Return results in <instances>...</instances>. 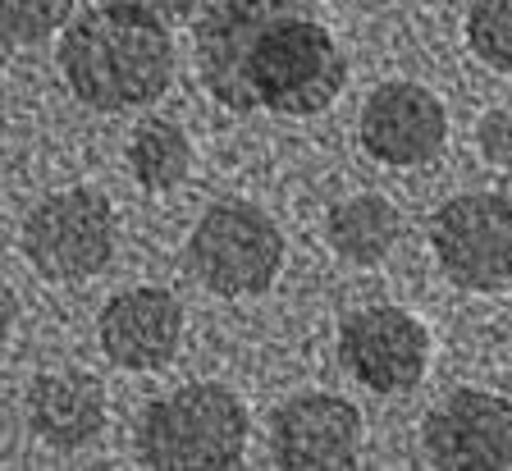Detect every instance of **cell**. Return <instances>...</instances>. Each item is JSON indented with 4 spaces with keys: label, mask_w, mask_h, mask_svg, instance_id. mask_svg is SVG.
Returning a JSON list of instances; mask_svg holds the SVG:
<instances>
[{
    "label": "cell",
    "mask_w": 512,
    "mask_h": 471,
    "mask_svg": "<svg viewBox=\"0 0 512 471\" xmlns=\"http://www.w3.org/2000/svg\"><path fill=\"white\" fill-rule=\"evenodd\" d=\"M192 55L206 92L234 115L307 119L348 83V60L311 0H211L192 28Z\"/></svg>",
    "instance_id": "1"
},
{
    "label": "cell",
    "mask_w": 512,
    "mask_h": 471,
    "mask_svg": "<svg viewBox=\"0 0 512 471\" xmlns=\"http://www.w3.org/2000/svg\"><path fill=\"white\" fill-rule=\"evenodd\" d=\"M60 74L92 110L151 106L174 78L170 23L133 5H96L64 23Z\"/></svg>",
    "instance_id": "2"
},
{
    "label": "cell",
    "mask_w": 512,
    "mask_h": 471,
    "mask_svg": "<svg viewBox=\"0 0 512 471\" xmlns=\"http://www.w3.org/2000/svg\"><path fill=\"white\" fill-rule=\"evenodd\" d=\"M252 439L247 407L224 385H183L147 403L138 421V458L160 471L238 467Z\"/></svg>",
    "instance_id": "3"
},
{
    "label": "cell",
    "mask_w": 512,
    "mask_h": 471,
    "mask_svg": "<svg viewBox=\"0 0 512 471\" xmlns=\"http://www.w3.org/2000/svg\"><path fill=\"white\" fill-rule=\"evenodd\" d=\"M188 266L220 298L266 293L284 266V234L261 206L224 197L206 206L188 238Z\"/></svg>",
    "instance_id": "4"
},
{
    "label": "cell",
    "mask_w": 512,
    "mask_h": 471,
    "mask_svg": "<svg viewBox=\"0 0 512 471\" xmlns=\"http://www.w3.org/2000/svg\"><path fill=\"white\" fill-rule=\"evenodd\" d=\"M115 206L96 188L51 193L23 220V257L46 279H87L115 257Z\"/></svg>",
    "instance_id": "5"
},
{
    "label": "cell",
    "mask_w": 512,
    "mask_h": 471,
    "mask_svg": "<svg viewBox=\"0 0 512 471\" xmlns=\"http://www.w3.org/2000/svg\"><path fill=\"white\" fill-rule=\"evenodd\" d=\"M430 247L458 289H512V202L503 193L448 197L430 215Z\"/></svg>",
    "instance_id": "6"
},
{
    "label": "cell",
    "mask_w": 512,
    "mask_h": 471,
    "mask_svg": "<svg viewBox=\"0 0 512 471\" xmlns=\"http://www.w3.org/2000/svg\"><path fill=\"white\" fill-rule=\"evenodd\" d=\"M339 357L375 394H403L426 380L430 366V330L403 307H362L339 330Z\"/></svg>",
    "instance_id": "7"
},
{
    "label": "cell",
    "mask_w": 512,
    "mask_h": 471,
    "mask_svg": "<svg viewBox=\"0 0 512 471\" xmlns=\"http://www.w3.org/2000/svg\"><path fill=\"white\" fill-rule=\"evenodd\" d=\"M435 467L453 471H503L512 467V398L490 389H453L421 421Z\"/></svg>",
    "instance_id": "8"
},
{
    "label": "cell",
    "mask_w": 512,
    "mask_h": 471,
    "mask_svg": "<svg viewBox=\"0 0 512 471\" xmlns=\"http://www.w3.org/2000/svg\"><path fill=\"white\" fill-rule=\"evenodd\" d=\"M366 156L394 170H421L444 151L448 142V110L430 87L412 78L380 83L366 97L362 119H357Z\"/></svg>",
    "instance_id": "9"
},
{
    "label": "cell",
    "mask_w": 512,
    "mask_h": 471,
    "mask_svg": "<svg viewBox=\"0 0 512 471\" xmlns=\"http://www.w3.org/2000/svg\"><path fill=\"white\" fill-rule=\"evenodd\" d=\"M270 453L279 467H352L362 453V412L339 394H298L270 417Z\"/></svg>",
    "instance_id": "10"
},
{
    "label": "cell",
    "mask_w": 512,
    "mask_h": 471,
    "mask_svg": "<svg viewBox=\"0 0 512 471\" xmlns=\"http://www.w3.org/2000/svg\"><path fill=\"white\" fill-rule=\"evenodd\" d=\"M101 353L124 371H160L170 366L183 343V307L170 289H124L106 302L101 321Z\"/></svg>",
    "instance_id": "11"
},
{
    "label": "cell",
    "mask_w": 512,
    "mask_h": 471,
    "mask_svg": "<svg viewBox=\"0 0 512 471\" xmlns=\"http://www.w3.org/2000/svg\"><path fill=\"white\" fill-rule=\"evenodd\" d=\"M32 435L60 453L87 449L106 430V389L87 371H46L28 389Z\"/></svg>",
    "instance_id": "12"
},
{
    "label": "cell",
    "mask_w": 512,
    "mask_h": 471,
    "mask_svg": "<svg viewBox=\"0 0 512 471\" xmlns=\"http://www.w3.org/2000/svg\"><path fill=\"white\" fill-rule=\"evenodd\" d=\"M325 234H330V247L343 261H352V266H380L394 252L398 234H403V220H398V206L389 197L357 193L330 211Z\"/></svg>",
    "instance_id": "13"
},
{
    "label": "cell",
    "mask_w": 512,
    "mask_h": 471,
    "mask_svg": "<svg viewBox=\"0 0 512 471\" xmlns=\"http://www.w3.org/2000/svg\"><path fill=\"white\" fill-rule=\"evenodd\" d=\"M128 170L147 193L179 188L192 170V142L174 119H142L128 138Z\"/></svg>",
    "instance_id": "14"
},
{
    "label": "cell",
    "mask_w": 512,
    "mask_h": 471,
    "mask_svg": "<svg viewBox=\"0 0 512 471\" xmlns=\"http://www.w3.org/2000/svg\"><path fill=\"white\" fill-rule=\"evenodd\" d=\"M74 19V0H0V46H37Z\"/></svg>",
    "instance_id": "15"
},
{
    "label": "cell",
    "mask_w": 512,
    "mask_h": 471,
    "mask_svg": "<svg viewBox=\"0 0 512 471\" xmlns=\"http://www.w3.org/2000/svg\"><path fill=\"white\" fill-rule=\"evenodd\" d=\"M467 46L494 74H512V0H471Z\"/></svg>",
    "instance_id": "16"
},
{
    "label": "cell",
    "mask_w": 512,
    "mask_h": 471,
    "mask_svg": "<svg viewBox=\"0 0 512 471\" xmlns=\"http://www.w3.org/2000/svg\"><path fill=\"white\" fill-rule=\"evenodd\" d=\"M476 147L490 165H499L503 174L512 170V106L508 110H490L476 124Z\"/></svg>",
    "instance_id": "17"
},
{
    "label": "cell",
    "mask_w": 512,
    "mask_h": 471,
    "mask_svg": "<svg viewBox=\"0 0 512 471\" xmlns=\"http://www.w3.org/2000/svg\"><path fill=\"white\" fill-rule=\"evenodd\" d=\"M106 5H133V10H147V14H156V19H188L202 0H106Z\"/></svg>",
    "instance_id": "18"
},
{
    "label": "cell",
    "mask_w": 512,
    "mask_h": 471,
    "mask_svg": "<svg viewBox=\"0 0 512 471\" xmlns=\"http://www.w3.org/2000/svg\"><path fill=\"white\" fill-rule=\"evenodd\" d=\"M14 316H19V302H14V289L5 284V275H0V339L14 330Z\"/></svg>",
    "instance_id": "19"
},
{
    "label": "cell",
    "mask_w": 512,
    "mask_h": 471,
    "mask_svg": "<svg viewBox=\"0 0 512 471\" xmlns=\"http://www.w3.org/2000/svg\"><path fill=\"white\" fill-rule=\"evenodd\" d=\"M499 193H503V197H508V202H512V170H508V179H503V188H499Z\"/></svg>",
    "instance_id": "20"
}]
</instances>
